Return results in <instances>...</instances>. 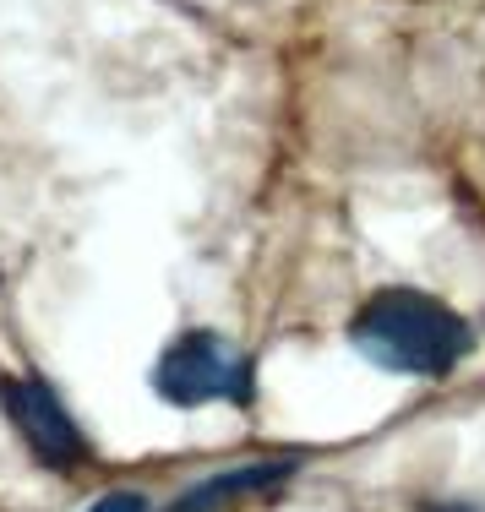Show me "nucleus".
I'll list each match as a JSON object with an SVG mask.
<instances>
[{
  "instance_id": "2",
  "label": "nucleus",
  "mask_w": 485,
  "mask_h": 512,
  "mask_svg": "<svg viewBox=\"0 0 485 512\" xmlns=\"http://www.w3.org/2000/svg\"><path fill=\"white\" fill-rule=\"evenodd\" d=\"M153 387H159L164 404L180 409H202V404H251L257 393V376H251V360L240 355L229 338L218 333H180L175 344L164 349L159 371H153Z\"/></svg>"
},
{
  "instance_id": "4",
  "label": "nucleus",
  "mask_w": 485,
  "mask_h": 512,
  "mask_svg": "<svg viewBox=\"0 0 485 512\" xmlns=\"http://www.w3.org/2000/svg\"><path fill=\"white\" fill-rule=\"evenodd\" d=\"M295 474V463H246V469H229V474H213L202 480L197 491H186L169 512H213L218 502H235V496H257V491H273Z\"/></svg>"
},
{
  "instance_id": "3",
  "label": "nucleus",
  "mask_w": 485,
  "mask_h": 512,
  "mask_svg": "<svg viewBox=\"0 0 485 512\" xmlns=\"http://www.w3.org/2000/svg\"><path fill=\"white\" fill-rule=\"evenodd\" d=\"M0 409L11 414L17 436L33 447L50 469H71L88 458V436L77 431V420L55 398V387L33 382V376H0Z\"/></svg>"
},
{
  "instance_id": "5",
  "label": "nucleus",
  "mask_w": 485,
  "mask_h": 512,
  "mask_svg": "<svg viewBox=\"0 0 485 512\" xmlns=\"http://www.w3.org/2000/svg\"><path fill=\"white\" fill-rule=\"evenodd\" d=\"M88 512H148V502H142L137 491H109V496H99Z\"/></svg>"
},
{
  "instance_id": "1",
  "label": "nucleus",
  "mask_w": 485,
  "mask_h": 512,
  "mask_svg": "<svg viewBox=\"0 0 485 512\" xmlns=\"http://www.w3.org/2000/svg\"><path fill=\"white\" fill-rule=\"evenodd\" d=\"M349 344L398 376H447L469 355V322L420 289H382L349 322Z\"/></svg>"
},
{
  "instance_id": "6",
  "label": "nucleus",
  "mask_w": 485,
  "mask_h": 512,
  "mask_svg": "<svg viewBox=\"0 0 485 512\" xmlns=\"http://www.w3.org/2000/svg\"><path fill=\"white\" fill-rule=\"evenodd\" d=\"M420 512H475V507H458V502H431V507H420Z\"/></svg>"
}]
</instances>
